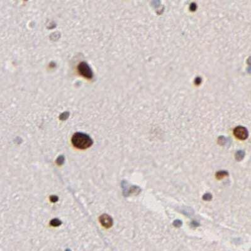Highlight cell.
<instances>
[{"label": "cell", "mask_w": 251, "mask_h": 251, "mask_svg": "<svg viewBox=\"0 0 251 251\" xmlns=\"http://www.w3.org/2000/svg\"><path fill=\"white\" fill-rule=\"evenodd\" d=\"M228 172L226 171H219L216 173V178L218 179H222L226 176H228Z\"/></svg>", "instance_id": "obj_6"}, {"label": "cell", "mask_w": 251, "mask_h": 251, "mask_svg": "<svg viewBox=\"0 0 251 251\" xmlns=\"http://www.w3.org/2000/svg\"><path fill=\"white\" fill-rule=\"evenodd\" d=\"M64 160H65V159H64V157L62 156H61L57 158V160H56V163H57L59 166H61L64 164Z\"/></svg>", "instance_id": "obj_9"}, {"label": "cell", "mask_w": 251, "mask_h": 251, "mask_svg": "<svg viewBox=\"0 0 251 251\" xmlns=\"http://www.w3.org/2000/svg\"><path fill=\"white\" fill-rule=\"evenodd\" d=\"M233 134L235 137L240 140H245L248 137L247 130L243 127L240 126L235 128L233 131Z\"/></svg>", "instance_id": "obj_3"}, {"label": "cell", "mask_w": 251, "mask_h": 251, "mask_svg": "<svg viewBox=\"0 0 251 251\" xmlns=\"http://www.w3.org/2000/svg\"><path fill=\"white\" fill-rule=\"evenodd\" d=\"M78 70L79 74L88 79L93 78V73L89 66L86 62H81L78 64Z\"/></svg>", "instance_id": "obj_2"}, {"label": "cell", "mask_w": 251, "mask_h": 251, "mask_svg": "<svg viewBox=\"0 0 251 251\" xmlns=\"http://www.w3.org/2000/svg\"><path fill=\"white\" fill-rule=\"evenodd\" d=\"M203 199L205 201H210L212 199V195L210 193H205L203 195Z\"/></svg>", "instance_id": "obj_10"}, {"label": "cell", "mask_w": 251, "mask_h": 251, "mask_svg": "<svg viewBox=\"0 0 251 251\" xmlns=\"http://www.w3.org/2000/svg\"><path fill=\"white\" fill-rule=\"evenodd\" d=\"M182 224H183V223H182V221L180 220H175L173 223V225L175 227H181Z\"/></svg>", "instance_id": "obj_11"}, {"label": "cell", "mask_w": 251, "mask_h": 251, "mask_svg": "<svg viewBox=\"0 0 251 251\" xmlns=\"http://www.w3.org/2000/svg\"><path fill=\"white\" fill-rule=\"evenodd\" d=\"M122 186L123 188V193L124 195L127 197L132 193L134 194H138L140 192L141 189L138 186H131V187H128L127 183L126 182H123L122 184Z\"/></svg>", "instance_id": "obj_4"}, {"label": "cell", "mask_w": 251, "mask_h": 251, "mask_svg": "<svg viewBox=\"0 0 251 251\" xmlns=\"http://www.w3.org/2000/svg\"><path fill=\"white\" fill-rule=\"evenodd\" d=\"M191 227H194V228H195V227H198V226L200 225V223H199L198 222H196V221H193V222H191Z\"/></svg>", "instance_id": "obj_14"}, {"label": "cell", "mask_w": 251, "mask_h": 251, "mask_svg": "<svg viewBox=\"0 0 251 251\" xmlns=\"http://www.w3.org/2000/svg\"><path fill=\"white\" fill-rule=\"evenodd\" d=\"M50 223H51V225L52 226H53V227H59V225H61L62 223H61V221L59 220V219H54L52 220Z\"/></svg>", "instance_id": "obj_8"}, {"label": "cell", "mask_w": 251, "mask_h": 251, "mask_svg": "<svg viewBox=\"0 0 251 251\" xmlns=\"http://www.w3.org/2000/svg\"><path fill=\"white\" fill-rule=\"evenodd\" d=\"M69 117V113L68 112H64L62 114H61L60 116V119L62 120H64L66 119L67 118V117Z\"/></svg>", "instance_id": "obj_12"}, {"label": "cell", "mask_w": 251, "mask_h": 251, "mask_svg": "<svg viewBox=\"0 0 251 251\" xmlns=\"http://www.w3.org/2000/svg\"><path fill=\"white\" fill-rule=\"evenodd\" d=\"M100 221L105 228H110L113 225V219L107 214H103L100 216Z\"/></svg>", "instance_id": "obj_5"}, {"label": "cell", "mask_w": 251, "mask_h": 251, "mask_svg": "<svg viewBox=\"0 0 251 251\" xmlns=\"http://www.w3.org/2000/svg\"><path fill=\"white\" fill-rule=\"evenodd\" d=\"M72 143L76 148L79 149H86L91 146L92 140L88 135L81 132H77L72 137Z\"/></svg>", "instance_id": "obj_1"}, {"label": "cell", "mask_w": 251, "mask_h": 251, "mask_svg": "<svg viewBox=\"0 0 251 251\" xmlns=\"http://www.w3.org/2000/svg\"><path fill=\"white\" fill-rule=\"evenodd\" d=\"M245 156V152L243 150H238L235 154V159L237 161H241L244 159Z\"/></svg>", "instance_id": "obj_7"}, {"label": "cell", "mask_w": 251, "mask_h": 251, "mask_svg": "<svg viewBox=\"0 0 251 251\" xmlns=\"http://www.w3.org/2000/svg\"><path fill=\"white\" fill-rule=\"evenodd\" d=\"M50 200H51V201L53 202V203H56V202H57L58 200H59V198H58L57 196H51V198H50Z\"/></svg>", "instance_id": "obj_13"}]
</instances>
